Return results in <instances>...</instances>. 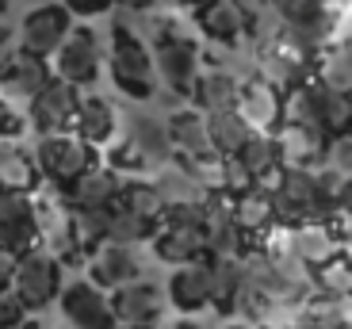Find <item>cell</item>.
Masks as SVG:
<instances>
[{"label": "cell", "mask_w": 352, "mask_h": 329, "mask_svg": "<svg viewBox=\"0 0 352 329\" xmlns=\"http://www.w3.org/2000/svg\"><path fill=\"white\" fill-rule=\"evenodd\" d=\"M107 77L115 80V89L123 96L138 100V104L153 100V92H157L153 43L126 19H115L107 31Z\"/></svg>", "instance_id": "obj_1"}, {"label": "cell", "mask_w": 352, "mask_h": 329, "mask_svg": "<svg viewBox=\"0 0 352 329\" xmlns=\"http://www.w3.org/2000/svg\"><path fill=\"white\" fill-rule=\"evenodd\" d=\"M35 161H38V172L50 188L65 192L69 184H77L88 169L100 165V150L92 142H85L80 134L65 131V134H43L35 146Z\"/></svg>", "instance_id": "obj_4"}, {"label": "cell", "mask_w": 352, "mask_h": 329, "mask_svg": "<svg viewBox=\"0 0 352 329\" xmlns=\"http://www.w3.org/2000/svg\"><path fill=\"white\" fill-rule=\"evenodd\" d=\"M16 253L0 249V291H12V280H16Z\"/></svg>", "instance_id": "obj_39"}, {"label": "cell", "mask_w": 352, "mask_h": 329, "mask_svg": "<svg viewBox=\"0 0 352 329\" xmlns=\"http://www.w3.org/2000/svg\"><path fill=\"white\" fill-rule=\"evenodd\" d=\"M119 192H123V172L100 161L77 184L65 188V199L73 207H119Z\"/></svg>", "instance_id": "obj_25"}, {"label": "cell", "mask_w": 352, "mask_h": 329, "mask_svg": "<svg viewBox=\"0 0 352 329\" xmlns=\"http://www.w3.org/2000/svg\"><path fill=\"white\" fill-rule=\"evenodd\" d=\"M150 249L161 264H192V260L207 257V234L203 223H161L157 234L150 238Z\"/></svg>", "instance_id": "obj_17"}, {"label": "cell", "mask_w": 352, "mask_h": 329, "mask_svg": "<svg viewBox=\"0 0 352 329\" xmlns=\"http://www.w3.org/2000/svg\"><path fill=\"white\" fill-rule=\"evenodd\" d=\"M8 4H12V0H0V19L8 16Z\"/></svg>", "instance_id": "obj_46"}, {"label": "cell", "mask_w": 352, "mask_h": 329, "mask_svg": "<svg viewBox=\"0 0 352 329\" xmlns=\"http://www.w3.org/2000/svg\"><path fill=\"white\" fill-rule=\"evenodd\" d=\"M238 111L253 131H276L283 123V89H276L268 77L253 73V77L241 80Z\"/></svg>", "instance_id": "obj_19"}, {"label": "cell", "mask_w": 352, "mask_h": 329, "mask_svg": "<svg viewBox=\"0 0 352 329\" xmlns=\"http://www.w3.org/2000/svg\"><path fill=\"white\" fill-rule=\"evenodd\" d=\"M43 172H38L35 150L19 146V138H0V188L8 192H38Z\"/></svg>", "instance_id": "obj_26"}, {"label": "cell", "mask_w": 352, "mask_h": 329, "mask_svg": "<svg viewBox=\"0 0 352 329\" xmlns=\"http://www.w3.org/2000/svg\"><path fill=\"white\" fill-rule=\"evenodd\" d=\"M314 291H326L333 299H344L352 295V253L341 249L326 260V264L314 268Z\"/></svg>", "instance_id": "obj_32"}, {"label": "cell", "mask_w": 352, "mask_h": 329, "mask_svg": "<svg viewBox=\"0 0 352 329\" xmlns=\"http://www.w3.org/2000/svg\"><path fill=\"white\" fill-rule=\"evenodd\" d=\"M142 245H126V241H104L88 253L85 276L92 280L104 291H115V287L131 284V280L146 276V264H142Z\"/></svg>", "instance_id": "obj_13"}, {"label": "cell", "mask_w": 352, "mask_h": 329, "mask_svg": "<svg viewBox=\"0 0 352 329\" xmlns=\"http://www.w3.org/2000/svg\"><path fill=\"white\" fill-rule=\"evenodd\" d=\"M188 169L195 172L203 188H207V196H226V153L219 150H207L199 157H184Z\"/></svg>", "instance_id": "obj_34"}, {"label": "cell", "mask_w": 352, "mask_h": 329, "mask_svg": "<svg viewBox=\"0 0 352 329\" xmlns=\"http://www.w3.org/2000/svg\"><path fill=\"white\" fill-rule=\"evenodd\" d=\"M58 310H62L69 329H115V310H111V295L104 287H96L88 276L65 280L62 295H58Z\"/></svg>", "instance_id": "obj_9"}, {"label": "cell", "mask_w": 352, "mask_h": 329, "mask_svg": "<svg viewBox=\"0 0 352 329\" xmlns=\"http://www.w3.org/2000/svg\"><path fill=\"white\" fill-rule=\"evenodd\" d=\"M77 104H80L77 84H69V80H62V77H50L46 80V89L27 104V131H35L38 138H43V134L73 131Z\"/></svg>", "instance_id": "obj_10"}, {"label": "cell", "mask_w": 352, "mask_h": 329, "mask_svg": "<svg viewBox=\"0 0 352 329\" xmlns=\"http://www.w3.org/2000/svg\"><path fill=\"white\" fill-rule=\"evenodd\" d=\"M153 69H157V84H165V92H173L176 100L192 96V84L203 69V50L195 38L180 35L176 27L157 23L153 31Z\"/></svg>", "instance_id": "obj_3"}, {"label": "cell", "mask_w": 352, "mask_h": 329, "mask_svg": "<svg viewBox=\"0 0 352 329\" xmlns=\"http://www.w3.org/2000/svg\"><path fill=\"white\" fill-rule=\"evenodd\" d=\"M222 329H261V321L245 318V314H230V321H226Z\"/></svg>", "instance_id": "obj_41"}, {"label": "cell", "mask_w": 352, "mask_h": 329, "mask_svg": "<svg viewBox=\"0 0 352 329\" xmlns=\"http://www.w3.org/2000/svg\"><path fill=\"white\" fill-rule=\"evenodd\" d=\"M283 119L307 123L326 138H333V134L352 126V96L322 84L318 77H302L295 89L283 92Z\"/></svg>", "instance_id": "obj_2"}, {"label": "cell", "mask_w": 352, "mask_h": 329, "mask_svg": "<svg viewBox=\"0 0 352 329\" xmlns=\"http://www.w3.org/2000/svg\"><path fill=\"white\" fill-rule=\"evenodd\" d=\"M73 8V16H100V12H107V8H115V0H65Z\"/></svg>", "instance_id": "obj_38"}, {"label": "cell", "mask_w": 352, "mask_h": 329, "mask_svg": "<svg viewBox=\"0 0 352 329\" xmlns=\"http://www.w3.org/2000/svg\"><path fill=\"white\" fill-rule=\"evenodd\" d=\"M54 77L50 58H38V54L16 50L8 62L0 65V96L12 100L16 107H27L38 92L46 89V80Z\"/></svg>", "instance_id": "obj_14"}, {"label": "cell", "mask_w": 352, "mask_h": 329, "mask_svg": "<svg viewBox=\"0 0 352 329\" xmlns=\"http://www.w3.org/2000/svg\"><path fill=\"white\" fill-rule=\"evenodd\" d=\"M276 146H280V165L283 169H314L326 161V146L329 138L322 131L307 123H295V119H283L276 126Z\"/></svg>", "instance_id": "obj_18"}, {"label": "cell", "mask_w": 352, "mask_h": 329, "mask_svg": "<svg viewBox=\"0 0 352 329\" xmlns=\"http://www.w3.org/2000/svg\"><path fill=\"white\" fill-rule=\"evenodd\" d=\"M203 234H207V257H245L249 241L234 223L230 196H207V214H203Z\"/></svg>", "instance_id": "obj_20"}, {"label": "cell", "mask_w": 352, "mask_h": 329, "mask_svg": "<svg viewBox=\"0 0 352 329\" xmlns=\"http://www.w3.org/2000/svg\"><path fill=\"white\" fill-rule=\"evenodd\" d=\"M234 157L245 165L249 177H253L256 184L276 188L283 165H280V146H276V134H272V131H253V134L245 138V146H241Z\"/></svg>", "instance_id": "obj_28"}, {"label": "cell", "mask_w": 352, "mask_h": 329, "mask_svg": "<svg viewBox=\"0 0 352 329\" xmlns=\"http://www.w3.org/2000/svg\"><path fill=\"white\" fill-rule=\"evenodd\" d=\"M161 329H207V326H203V321H195V314H184V318L168 321V326H161Z\"/></svg>", "instance_id": "obj_44"}, {"label": "cell", "mask_w": 352, "mask_h": 329, "mask_svg": "<svg viewBox=\"0 0 352 329\" xmlns=\"http://www.w3.org/2000/svg\"><path fill=\"white\" fill-rule=\"evenodd\" d=\"M115 329H146V326H115Z\"/></svg>", "instance_id": "obj_47"}, {"label": "cell", "mask_w": 352, "mask_h": 329, "mask_svg": "<svg viewBox=\"0 0 352 329\" xmlns=\"http://www.w3.org/2000/svg\"><path fill=\"white\" fill-rule=\"evenodd\" d=\"M268 4H272V0H268Z\"/></svg>", "instance_id": "obj_48"}, {"label": "cell", "mask_w": 352, "mask_h": 329, "mask_svg": "<svg viewBox=\"0 0 352 329\" xmlns=\"http://www.w3.org/2000/svg\"><path fill=\"white\" fill-rule=\"evenodd\" d=\"M153 234H157V223H150V218H142V214L126 211V207H115V211H111V230H107V241L146 245Z\"/></svg>", "instance_id": "obj_33"}, {"label": "cell", "mask_w": 352, "mask_h": 329, "mask_svg": "<svg viewBox=\"0 0 352 329\" xmlns=\"http://www.w3.org/2000/svg\"><path fill=\"white\" fill-rule=\"evenodd\" d=\"M43 245V230L35 218V192H8L0 188V249L27 253Z\"/></svg>", "instance_id": "obj_11"}, {"label": "cell", "mask_w": 352, "mask_h": 329, "mask_svg": "<svg viewBox=\"0 0 352 329\" xmlns=\"http://www.w3.org/2000/svg\"><path fill=\"white\" fill-rule=\"evenodd\" d=\"M107 295H111V310H115V321H119V326L153 329L165 318V306H168L165 284H153V280L138 276V280L115 287V291H107Z\"/></svg>", "instance_id": "obj_12"}, {"label": "cell", "mask_w": 352, "mask_h": 329, "mask_svg": "<svg viewBox=\"0 0 352 329\" xmlns=\"http://www.w3.org/2000/svg\"><path fill=\"white\" fill-rule=\"evenodd\" d=\"M73 8L65 0H38L35 8L23 16L16 38H19V50L27 54H38V58H54V50L65 43V35L73 31Z\"/></svg>", "instance_id": "obj_8"}, {"label": "cell", "mask_w": 352, "mask_h": 329, "mask_svg": "<svg viewBox=\"0 0 352 329\" xmlns=\"http://www.w3.org/2000/svg\"><path fill=\"white\" fill-rule=\"evenodd\" d=\"M207 131H211V146H214V150L226 153V157H234V153L245 146V138L253 134V126L241 119L238 107H226V111L207 115Z\"/></svg>", "instance_id": "obj_30"}, {"label": "cell", "mask_w": 352, "mask_h": 329, "mask_svg": "<svg viewBox=\"0 0 352 329\" xmlns=\"http://www.w3.org/2000/svg\"><path fill=\"white\" fill-rule=\"evenodd\" d=\"M238 92H241L238 73H230L226 65H203L199 77H195V84H192L188 104H195L203 115H214V111L238 107Z\"/></svg>", "instance_id": "obj_22"}, {"label": "cell", "mask_w": 352, "mask_h": 329, "mask_svg": "<svg viewBox=\"0 0 352 329\" xmlns=\"http://www.w3.org/2000/svg\"><path fill=\"white\" fill-rule=\"evenodd\" d=\"M230 207H234V223L245 234L249 249H256V245L280 226L276 223L272 188H264V184H253V188H245V192H238V196H230Z\"/></svg>", "instance_id": "obj_16"}, {"label": "cell", "mask_w": 352, "mask_h": 329, "mask_svg": "<svg viewBox=\"0 0 352 329\" xmlns=\"http://www.w3.org/2000/svg\"><path fill=\"white\" fill-rule=\"evenodd\" d=\"M115 131H119V115L107 96L100 92H85L80 89V104H77V119H73V134H80L85 142H92L96 150L115 142Z\"/></svg>", "instance_id": "obj_23"}, {"label": "cell", "mask_w": 352, "mask_h": 329, "mask_svg": "<svg viewBox=\"0 0 352 329\" xmlns=\"http://www.w3.org/2000/svg\"><path fill=\"white\" fill-rule=\"evenodd\" d=\"M168 134H173V150L176 157H199V153L214 150L211 146V131H207V115L195 104L176 107L168 115Z\"/></svg>", "instance_id": "obj_27"}, {"label": "cell", "mask_w": 352, "mask_h": 329, "mask_svg": "<svg viewBox=\"0 0 352 329\" xmlns=\"http://www.w3.org/2000/svg\"><path fill=\"white\" fill-rule=\"evenodd\" d=\"M119 8H126V12H150V8H157V0H115Z\"/></svg>", "instance_id": "obj_42"}, {"label": "cell", "mask_w": 352, "mask_h": 329, "mask_svg": "<svg viewBox=\"0 0 352 329\" xmlns=\"http://www.w3.org/2000/svg\"><path fill=\"white\" fill-rule=\"evenodd\" d=\"M23 314H31L23 306V299H19L16 291H0V326H12V321H19Z\"/></svg>", "instance_id": "obj_37"}, {"label": "cell", "mask_w": 352, "mask_h": 329, "mask_svg": "<svg viewBox=\"0 0 352 329\" xmlns=\"http://www.w3.org/2000/svg\"><path fill=\"white\" fill-rule=\"evenodd\" d=\"M165 295L168 306L176 314H203L211 306V268L207 257L192 260V264H176L165 280Z\"/></svg>", "instance_id": "obj_15"}, {"label": "cell", "mask_w": 352, "mask_h": 329, "mask_svg": "<svg viewBox=\"0 0 352 329\" xmlns=\"http://www.w3.org/2000/svg\"><path fill=\"white\" fill-rule=\"evenodd\" d=\"M50 69H54V77L69 80V84H77V89L96 84V77L107 69V46H104V38H100V31L73 23V31L65 35V43L54 50Z\"/></svg>", "instance_id": "obj_6"}, {"label": "cell", "mask_w": 352, "mask_h": 329, "mask_svg": "<svg viewBox=\"0 0 352 329\" xmlns=\"http://www.w3.org/2000/svg\"><path fill=\"white\" fill-rule=\"evenodd\" d=\"M0 329H46V326L35 318V310H31V314H23L19 321H12V326H0Z\"/></svg>", "instance_id": "obj_43"}, {"label": "cell", "mask_w": 352, "mask_h": 329, "mask_svg": "<svg viewBox=\"0 0 352 329\" xmlns=\"http://www.w3.org/2000/svg\"><path fill=\"white\" fill-rule=\"evenodd\" d=\"M168 4H173V8H184V12H192V8H199L203 0H168Z\"/></svg>", "instance_id": "obj_45"}, {"label": "cell", "mask_w": 352, "mask_h": 329, "mask_svg": "<svg viewBox=\"0 0 352 329\" xmlns=\"http://www.w3.org/2000/svg\"><path fill=\"white\" fill-rule=\"evenodd\" d=\"M27 131V115L23 107H16L12 100L0 96V138H19Z\"/></svg>", "instance_id": "obj_36"}, {"label": "cell", "mask_w": 352, "mask_h": 329, "mask_svg": "<svg viewBox=\"0 0 352 329\" xmlns=\"http://www.w3.org/2000/svg\"><path fill=\"white\" fill-rule=\"evenodd\" d=\"M126 142L138 150L146 172H153L157 165H165L168 157H176L173 134H168V119L157 115V111H134L131 131H126Z\"/></svg>", "instance_id": "obj_21"}, {"label": "cell", "mask_w": 352, "mask_h": 329, "mask_svg": "<svg viewBox=\"0 0 352 329\" xmlns=\"http://www.w3.org/2000/svg\"><path fill=\"white\" fill-rule=\"evenodd\" d=\"M65 287V268H62V257L54 249H35L19 253L16 260V280H12V291L23 299L27 310H46V306L58 303V295Z\"/></svg>", "instance_id": "obj_5"}, {"label": "cell", "mask_w": 352, "mask_h": 329, "mask_svg": "<svg viewBox=\"0 0 352 329\" xmlns=\"http://www.w3.org/2000/svg\"><path fill=\"white\" fill-rule=\"evenodd\" d=\"M19 50V38H16V31L12 27H4V19H0V65L8 62L12 54Z\"/></svg>", "instance_id": "obj_40"}, {"label": "cell", "mask_w": 352, "mask_h": 329, "mask_svg": "<svg viewBox=\"0 0 352 329\" xmlns=\"http://www.w3.org/2000/svg\"><path fill=\"white\" fill-rule=\"evenodd\" d=\"M153 184L165 196V203H192V199H207V188L195 180V172L188 169L184 157H168L165 165L153 169Z\"/></svg>", "instance_id": "obj_29"}, {"label": "cell", "mask_w": 352, "mask_h": 329, "mask_svg": "<svg viewBox=\"0 0 352 329\" xmlns=\"http://www.w3.org/2000/svg\"><path fill=\"white\" fill-rule=\"evenodd\" d=\"M268 0H203L199 8H192V23L203 38L222 46H238L249 38V19L264 8Z\"/></svg>", "instance_id": "obj_7"}, {"label": "cell", "mask_w": 352, "mask_h": 329, "mask_svg": "<svg viewBox=\"0 0 352 329\" xmlns=\"http://www.w3.org/2000/svg\"><path fill=\"white\" fill-rule=\"evenodd\" d=\"M119 207H126V211L142 214V218H150V223H157V226H161V218H165V211H168V203L157 192V184H153V180H142V177L123 180Z\"/></svg>", "instance_id": "obj_31"}, {"label": "cell", "mask_w": 352, "mask_h": 329, "mask_svg": "<svg viewBox=\"0 0 352 329\" xmlns=\"http://www.w3.org/2000/svg\"><path fill=\"white\" fill-rule=\"evenodd\" d=\"M211 268V306L219 314H238L245 295V257H207Z\"/></svg>", "instance_id": "obj_24"}, {"label": "cell", "mask_w": 352, "mask_h": 329, "mask_svg": "<svg viewBox=\"0 0 352 329\" xmlns=\"http://www.w3.org/2000/svg\"><path fill=\"white\" fill-rule=\"evenodd\" d=\"M326 165H333V169H344L352 172V126L341 134H333L326 146Z\"/></svg>", "instance_id": "obj_35"}]
</instances>
